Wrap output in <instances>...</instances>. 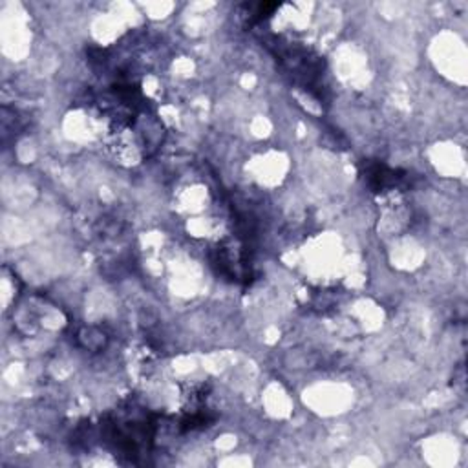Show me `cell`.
Masks as SVG:
<instances>
[{"instance_id": "obj_1", "label": "cell", "mask_w": 468, "mask_h": 468, "mask_svg": "<svg viewBox=\"0 0 468 468\" xmlns=\"http://www.w3.org/2000/svg\"><path fill=\"white\" fill-rule=\"evenodd\" d=\"M157 435V415L128 404L101 420V437L115 455L141 463L150 455Z\"/></svg>"}, {"instance_id": "obj_4", "label": "cell", "mask_w": 468, "mask_h": 468, "mask_svg": "<svg viewBox=\"0 0 468 468\" xmlns=\"http://www.w3.org/2000/svg\"><path fill=\"white\" fill-rule=\"evenodd\" d=\"M245 7H247L249 24L256 26V24H261L263 20H267L280 7V4H276V2H258V4H249Z\"/></svg>"}, {"instance_id": "obj_2", "label": "cell", "mask_w": 468, "mask_h": 468, "mask_svg": "<svg viewBox=\"0 0 468 468\" xmlns=\"http://www.w3.org/2000/svg\"><path fill=\"white\" fill-rule=\"evenodd\" d=\"M263 46L271 51L276 64L291 79L292 84L305 90L320 104L329 101V86L325 82L324 58L302 42L283 37H265Z\"/></svg>"}, {"instance_id": "obj_3", "label": "cell", "mask_w": 468, "mask_h": 468, "mask_svg": "<svg viewBox=\"0 0 468 468\" xmlns=\"http://www.w3.org/2000/svg\"><path fill=\"white\" fill-rule=\"evenodd\" d=\"M358 172L364 185L375 194H382V192H389V190L404 188L411 185L410 172L400 168H391L377 159H364L360 163Z\"/></svg>"}]
</instances>
